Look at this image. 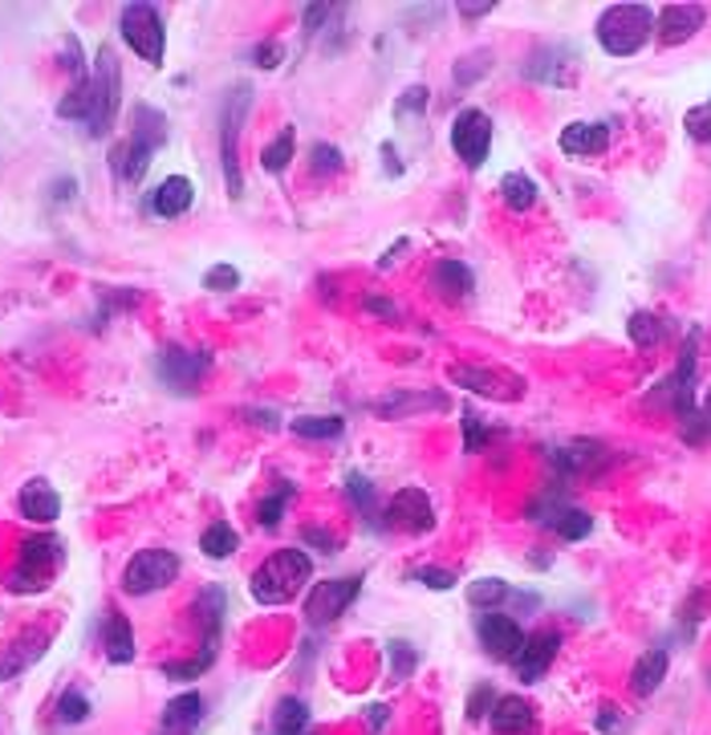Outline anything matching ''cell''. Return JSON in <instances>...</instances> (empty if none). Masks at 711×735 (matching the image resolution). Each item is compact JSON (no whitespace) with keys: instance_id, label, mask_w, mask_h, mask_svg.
I'll return each mask as SVG.
<instances>
[{"instance_id":"obj_1","label":"cell","mask_w":711,"mask_h":735,"mask_svg":"<svg viewBox=\"0 0 711 735\" xmlns=\"http://www.w3.org/2000/svg\"><path fill=\"white\" fill-rule=\"evenodd\" d=\"M313 581V561L305 548H276L273 557L257 565L249 589L261 606H285Z\"/></svg>"},{"instance_id":"obj_2","label":"cell","mask_w":711,"mask_h":735,"mask_svg":"<svg viewBox=\"0 0 711 735\" xmlns=\"http://www.w3.org/2000/svg\"><path fill=\"white\" fill-rule=\"evenodd\" d=\"M598 45L610 57H630L650 41L655 33V9L650 4H610L598 17Z\"/></svg>"},{"instance_id":"obj_3","label":"cell","mask_w":711,"mask_h":735,"mask_svg":"<svg viewBox=\"0 0 711 735\" xmlns=\"http://www.w3.org/2000/svg\"><path fill=\"white\" fill-rule=\"evenodd\" d=\"M249 106H252L249 82H237L224 94V106H220V167H224V183L232 200H240V191H244V179H240V126L249 118Z\"/></svg>"},{"instance_id":"obj_4","label":"cell","mask_w":711,"mask_h":735,"mask_svg":"<svg viewBox=\"0 0 711 735\" xmlns=\"http://www.w3.org/2000/svg\"><path fill=\"white\" fill-rule=\"evenodd\" d=\"M65 561V545L57 536H29L21 545V557H17V569L9 574V589L13 594H38L53 581V574L62 569Z\"/></svg>"},{"instance_id":"obj_5","label":"cell","mask_w":711,"mask_h":735,"mask_svg":"<svg viewBox=\"0 0 711 735\" xmlns=\"http://www.w3.org/2000/svg\"><path fill=\"white\" fill-rule=\"evenodd\" d=\"M90 74H94V114H90V135L102 138V135H111L114 118H118V106H123V70H118L114 50L102 45Z\"/></svg>"},{"instance_id":"obj_6","label":"cell","mask_w":711,"mask_h":735,"mask_svg":"<svg viewBox=\"0 0 711 735\" xmlns=\"http://www.w3.org/2000/svg\"><path fill=\"white\" fill-rule=\"evenodd\" d=\"M118 29H123L126 45L143 57L147 65L163 62V50H167V29H163V17L155 4L138 0V4H126L123 17H118Z\"/></svg>"},{"instance_id":"obj_7","label":"cell","mask_w":711,"mask_h":735,"mask_svg":"<svg viewBox=\"0 0 711 735\" xmlns=\"http://www.w3.org/2000/svg\"><path fill=\"white\" fill-rule=\"evenodd\" d=\"M175 577H179V557L171 548H138L123 569V589L135 598H147L171 586Z\"/></svg>"},{"instance_id":"obj_8","label":"cell","mask_w":711,"mask_h":735,"mask_svg":"<svg viewBox=\"0 0 711 735\" xmlns=\"http://www.w3.org/2000/svg\"><path fill=\"white\" fill-rule=\"evenodd\" d=\"M363 594V577H337V581H317L305 598V618L313 626H330L354 606V598Z\"/></svg>"},{"instance_id":"obj_9","label":"cell","mask_w":711,"mask_h":735,"mask_svg":"<svg viewBox=\"0 0 711 735\" xmlns=\"http://www.w3.org/2000/svg\"><path fill=\"white\" fill-rule=\"evenodd\" d=\"M208 366H212L208 354H200V349H179V346H163L159 358H155V370H159L163 387L179 390V395H188V390L200 387V378L208 375Z\"/></svg>"},{"instance_id":"obj_10","label":"cell","mask_w":711,"mask_h":735,"mask_svg":"<svg viewBox=\"0 0 711 735\" xmlns=\"http://www.w3.org/2000/svg\"><path fill=\"white\" fill-rule=\"evenodd\" d=\"M451 147H456V155H460L472 171L484 167L488 147H492V118H488L484 111H475V106L460 111L456 123H451Z\"/></svg>"},{"instance_id":"obj_11","label":"cell","mask_w":711,"mask_h":735,"mask_svg":"<svg viewBox=\"0 0 711 735\" xmlns=\"http://www.w3.org/2000/svg\"><path fill=\"white\" fill-rule=\"evenodd\" d=\"M557 650H562V634H557V630L524 634L521 650L512 654V671H516V679H521V683H541V679L550 674Z\"/></svg>"},{"instance_id":"obj_12","label":"cell","mask_w":711,"mask_h":735,"mask_svg":"<svg viewBox=\"0 0 711 735\" xmlns=\"http://www.w3.org/2000/svg\"><path fill=\"white\" fill-rule=\"evenodd\" d=\"M387 524L402 533H427L436 524V508L427 500L424 487H402L387 500Z\"/></svg>"},{"instance_id":"obj_13","label":"cell","mask_w":711,"mask_h":735,"mask_svg":"<svg viewBox=\"0 0 711 735\" xmlns=\"http://www.w3.org/2000/svg\"><path fill=\"white\" fill-rule=\"evenodd\" d=\"M533 521L545 524V528L557 533L562 540H586V536L594 533V516L574 508V504H565V500H557V496L541 500L537 508H533Z\"/></svg>"},{"instance_id":"obj_14","label":"cell","mask_w":711,"mask_h":735,"mask_svg":"<svg viewBox=\"0 0 711 735\" xmlns=\"http://www.w3.org/2000/svg\"><path fill=\"white\" fill-rule=\"evenodd\" d=\"M475 634H480V647L492 654V659L500 662H512V654L521 650L524 642V630L516 618H509V613H480V622H475Z\"/></svg>"},{"instance_id":"obj_15","label":"cell","mask_w":711,"mask_h":735,"mask_svg":"<svg viewBox=\"0 0 711 735\" xmlns=\"http://www.w3.org/2000/svg\"><path fill=\"white\" fill-rule=\"evenodd\" d=\"M708 25V9L703 4H667L659 17H655V33H659L662 45H683Z\"/></svg>"},{"instance_id":"obj_16","label":"cell","mask_w":711,"mask_h":735,"mask_svg":"<svg viewBox=\"0 0 711 735\" xmlns=\"http://www.w3.org/2000/svg\"><path fill=\"white\" fill-rule=\"evenodd\" d=\"M577 70V53L569 45H541L533 53V62L524 65V74L533 82H545V86H569Z\"/></svg>"},{"instance_id":"obj_17","label":"cell","mask_w":711,"mask_h":735,"mask_svg":"<svg viewBox=\"0 0 711 735\" xmlns=\"http://www.w3.org/2000/svg\"><path fill=\"white\" fill-rule=\"evenodd\" d=\"M45 647H50V634H45V630H25V634H17L13 642H4V647H0V683L25 674L29 666L45 654Z\"/></svg>"},{"instance_id":"obj_18","label":"cell","mask_w":711,"mask_h":735,"mask_svg":"<svg viewBox=\"0 0 711 735\" xmlns=\"http://www.w3.org/2000/svg\"><path fill=\"white\" fill-rule=\"evenodd\" d=\"M196 203V183L188 175H167L159 188L150 191V212L159 220H179Z\"/></svg>"},{"instance_id":"obj_19","label":"cell","mask_w":711,"mask_h":735,"mask_svg":"<svg viewBox=\"0 0 711 735\" xmlns=\"http://www.w3.org/2000/svg\"><path fill=\"white\" fill-rule=\"evenodd\" d=\"M17 508L33 524H53L62 516V496L53 492L50 480H29V484L21 487V496H17Z\"/></svg>"},{"instance_id":"obj_20","label":"cell","mask_w":711,"mask_h":735,"mask_svg":"<svg viewBox=\"0 0 711 735\" xmlns=\"http://www.w3.org/2000/svg\"><path fill=\"white\" fill-rule=\"evenodd\" d=\"M150 155H155V147H147L143 138H126V143H118V147L111 150V167L114 175H118V183H126V188H135L138 179L147 175L150 167Z\"/></svg>"},{"instance_id":"obj_21","label":"cell","mask_w":711,"mask_h":735,"mask_svg":"<svg viewBox=\"0 0 711 735\" xmlns=\"http://www.w3.org/2000/svg\"><path fill=\"white\" fill-rule=\"evenodd\" d=\"M610 147V126L606 123H569L562 130V150L574 159H589Z\"/></svg>"},{"instance_id":"obj_22","label":"cell","mask_w":711,"mask_h":735,"mask_svg":"<svg viewBox=\"0 0 711 735\" xmlns=\"http://www.w3.org/2000/svg\"><path fill=\"white\" fill-rule=\"evenodd\" d=\"M431 285L439 288V297H443V301L460 305V301L472 297L475 276H472V269H468L463 261H439L436 269H431Z\"/></svg>"},{"instance_id":"obj_23","label":"cell","mask_w":711,"mask_h":735,"mask_svg":"<svg viewBox=\"0 0 711 735\" xmlns=\"http://www.w3.org/2000/svg\"><path fill=\"white\" fill-rule=\"evenodd\" d=\"M102 647H106V659H111L114 666H126V662L135 659V630H130V622H126V613H118V610L106 613Z\"/></svg>"},{"instance_id":"obj_24","label":"cell","mask_w":711,"mask_h":735,"mask_svg":"<svg viewBox=\"0 0 711 735\" xmlns=\"http://www.w3.org/2000/svg\"><path fill=\"white\" fill-rule=\"evenodd\" d=\"M667 666H671V654H667L662 647H650L647 654L635 662V671H630V691L642 699L655 695V691L662 686V679H667Z\"/></svg>"},{"instance_id":"obj_25","label":"cell","mask_w":711,"mask_h":735,"mask_svg":"<svg viewBox=\"0 0 711 735\" xmlns=\"http://www.w3.org/2000/svg\"><path fill=\"white\" fill-rule=\"evenodd\" d=\"M488 720H492V732L496 735H524L533 727V707L521 695H500Z\"/></svg>"},{"instance_id":"obj_26","label":"cell","mask_w":711,"mask_h":735,"mask_svg":"<svg viewBox=\"0 0 711 735\" xmlns=\"http://www.w3.org/2000/svg\"><path fill=\"white\" fill-rule=\"evenodd\" d=\"M203 720V699L196 691L188 695H175L167 707H163V732L167 735H191V727Z\"/></svg>"},{"instance_id":"obj_27","label":"cell","mask_w":711,"mask_h":735,"mask_svg":"<svg viewBox=\"0 0 711 735\" xmlns=\"http://www.w3.org/2000/svg\"><path fill=\"white\" fill-rule=\"evenodd\" d=\"M451 382H460V387L475 390V395H492V399H509L500 382H516V378L500 375V370H480V366H451L448 370Z\"/></svg>"},{"instance_id":"obj_28","label":"cell","mask_w":711,"mask_h":735,"mask_svg":"<svg viewBox=\"0 0 711 735\" xmlns=\"http://www.w3.org/2000/svg\"><path fill=\"white\" fill-rule=\"evenodd\" d=\"M196 613H200V626H203V650L220 647V626H224V594L220 589H203L200 601H196Z\"/></svg>"},{"instance_id":"obj_29","label":"cell","mask_w":711,"mask_h":735,"mask_svg":"<svg viewBox=\"0 0 711 735\" xmlns=\"http://www.w3.org/2000/svg\"><path fill=\"white\" fill-rule=\"evenodd\" d=\"M500 196H504V203H509L512 212H529V208H537V179L524 171H509L504 179H500Z\"/></svg>"},{"instance_id":"obj_30","label":"cell","mask_w":711,"mask_h":735,"mask_svg":"<svg viewBox=\"0 0 711 735\" xmlns=\"http://www.w3.org/2000/svg\"><path fill=\"white\" fill-rule=\"evenodd\" d=\"M509 598H516V589H512L509 581H500V577H480V581L468 586V601H472L480 613H496Z\"/></svg>"},{"instance_id":"obj_31","label":"cell","mask_w":711,"mask_h":735,"mask_svg":"<svg viewBox=\"0 0 711 735\" xmlns=\"http://www.w3.org/2000/svg\"><path fill=\"white\" fill-rule=\"evenodd\" d=\"M305 727H310V707L301 699H281L273 723H269V735H305Z\"/></svg>"},{"instance_id":"obj_32","label":"cell","mask_w":711,"mask_h":735,"mask_svg":"<svg viewBox=\"0 0 711 735\" xmlns=\"http://www.w3.org/2000/svg\"><path fill=\"white\" fill-rule=\"evenodd\" d=\"M237 545H240V536H237V528L228 521H216V524H208L203 528V536H200V548L212 557V561H224V557H232L237 553Z\"/></svg>"},{"instance_id":"obj_33","label":"cell","mask_w":711,"mask_h":735,"mask_svg":"<svg viewBox=\"0 0 711 735\" xmlns=\"http://www.w3.org/2000/svg\"><path fill=\"white\" fill-rule=\"evenodd\" d=\"M135 138H143L147 147L159 150L163 143H167V118H163L155 106H147V102H138L135 106V130H130Z\"/></svg>"},{"instance_id":"obj_34","label":"cell","mask_w":711,"mask_h":735,"mask_svg":"<svg viewBox=\"0 0 711 735\" xmlns=\"http://www.w3.org/2000/svg\"><path fill=\"white\" fill-rule=\"evenodd\" d=\"M346 431V423L337 414H305V419H293V435L301 439H337Z\"/></svg>"},{"instance_id":"obj_35","label":"cell","mask_w":711,"mask_h":735,"mask_svg":"<svg viewBox=\"0 0 711 735\" xmlns=\"http://www.w3.org/2000/svg\"><path fill=\"white\" fill-rule=\"evenodd\" d=\"M289 500H293V484H276L269 496L261 500V508H257V524L261 528H276L281 524V516H285Z\"/></svg>"},{"instance_id":"obj_36","label":"cell","mask_w":711,"mask_h":735,"mask_svg":"<svg viewBox=\"0 0 711 735\" xmlns=\"http://www.w3.org/2000/svg\"><path fill=\"white\" fill-rule=\"evenodd\" d=\"M289 159H293V126H285V130L261 150V167L269 175H281L289 167Z\"/></svg>"},{"instance_id":"obj_37","label":"cell","mask_w":711,"mask_h":735,"mask_svg":"<svg viewBox=\"0 0 711 735\" xmlns=\"http://www.w3.org/2000/svg\"><path fill=\"white\" fill-rule=\"evenodd\" d=\"M419 407H439V411H443V407H448V402L439 399H427V395H419V399H411V395H387V399H378L375 402V411L378 414H387V419H399V414H407V411H419Z\"/></svg>"},{"instance_id":"obj_38","label":"cell","mask_w":711,"mask_h":735,"mask_svg":"<svg viewBox=\"0 0 711 735\" xmlns=\"http://www.w3.org/2000/svg\"><path fill=\"white\" fill-rule=\"evenodd\" d=\"M630 337H635V346L642 349L659 346L662 337H667V322L655 317V313H635V317H630Z\"/></svg>"},{"instance_id":"obj_39","label":"cell","mask_w":711,"mask_h":735,"mask_svg":"<svg viewBox=\"0 0 711 735\" xmlns=\"http://www.w3.org/2000/svg\"><path fill=\"white\" fill-rule=\"evenodd\" d=\"M387 659H390V683H402V679H411L415 662H419V654H415L411 642H387Z\"/></svg>"},{"instance_id":"obj_40","label":"cell","mask_w":711,"mask_h":735,"mask_svg":"<svg viewBox=\"0 0 711 735\" xmlns=\"http://www.w3.org/2000/svg\"><path fill=\"white\" fill-rule=\"evenodd\" d=\"M86 715H90V699L82 695V691H74V686H70V691L57 699V720H62V723H82Z\"/></svg>"},{"instance_id":"obj_41","label":"cell","mask_w":711,"mask_h":735,"mask_svg":"<svg viewBox=\"0 0 711 735\" xmlns=\"http://www.w3.org/2000/svg\"><path fill=\"white\" fill-rule=\"evenodd\" d=\"M212 662H216V654H196V659H184V662H163V674H167V679H200Z\"/></svg>"},{"instance_id":"obj_42","label":"cell","mask_w":711,"mask_h":735,"mask_svg":"<svg viewBox=\"0 0 711 735\" xmlns=\"http://www.w3.org/2000/svg\"><path fill=\"white\" fill-rule=\"evenodd\" d=\"M683 439H687V443H708V439H711V390H708V399L699 402L696 419L683 427Z\"/></svg>"},{"instance_id":"obj_43","label":"cell","mask_w":711,"mask_h":735,"mask_svg":"<svg viewBox=\"0 0 711 735\" xmlns=\"http://www.w3.org/2000/svg\"><path fill=\"white\" fill-rule=\"evenodd\" d=\"M310 167H313V175H337L342 171V150L337 147H330V143H317V147L310 150Z\"/></svg>"},{"instance_id":"obj_44","label":"cell","mask_w":711,"mask_h":735,"mask_svg":"<svg viewBox=\"0 0 711 735\" xmlns=\"http://www.w3.org/2000/svg\"><path fill=\"white\" fill-rule=\"evenodd\" d=\"M240 285V273L232 264H212L208 273H203V288H212V293H232Z\"/></svg>"},{"instance_id":"obj_45","label":"cell","mask_w":711,"mask_h":735,"mask_svg":"<svg viewBox=\"0 0 711 735\" xmlns=\"http://www.w3.org/2000/svg\"><path fill=\"white\" fill-rule=\"evenodd\" d=\"M687 135L699 138V143H711V98L703 102V106H696V111H687L683 118Z\"/></svg>"},{"instance_id":"obj_46","label":"cell","mask_w":711,"mask_h":735,"mask_svg":"<svg viewBox=\"0 0 711 735\" xmlns=\"http://www.w3.org/2000/svg\"><path fill=\"white\" fill-rule=\"evenodd\" d=\"M349 500H354V508H363L366 516H375V484H370V480L349 475Z\"/></svg>"},{"instance_id":"obj_47","label":"cell","mask_w":711,"mask_h":735,"mask_svg":"<svg viewBox=\"0 0 711 735\" xmlns=\"http://www.w3.org/2000/svg\"><path fill=\"white\" fill-rule=\"evenodd\" d=\"M492 707H496V695H492L488 683H480L472 691V699H468V715H472V720H484V715H492Z\"/></svg>"},{"instance_id":"obj_48","label":"cell","mask_w":711,"mask_h":735,"mask_svg":"<svg viewBox=\"0 0 711 735\" xmlns=\"http://www.w3.org/2000/svg\"><path fill=\"white\" fill-rule=\"evenodd\" d=\"M285 57V45L281 41H261L257 50H252V65H261V70H276Z\"/></svg>"},{"instance_id":"obj_49","label":"cell","mask_w":711,"mask_h":735,"mask_svg":"<svg viewBox=\"0 0 711 735\" xmlns=\"http://www.w3.org/2000/svg\"><path fill=\"white\" fill-rule=\"evenodd\" d=\"M460 423H463V451H480L484 448V427H480V419H475L472 411H460Z\"/></svg>"},{"instance_id":"obj_50","label":"cell","mask_w":711,"mask_h":735,"mask_svg":"<svg viewBox=\"0 0 711 735\" xmlns=\"http://www.w3.org/2000/svg\"><path fill=\"white\" fill-rule=\"evenodd\" d=\"M415 581L427 589H451L456 586V574H448V569H415Z\"/></svg>"},{"instance_id":"obj_51","label":"cell","mask_w":711,"mask_h":735,"mask_svg":"<svg viewBox=\"0 0 711 735\" xmlns=\"http://www.w3.org/2000/svg\"><path fill=\"white\" fill-rule=\"evenodd\" d=\"M427 94H431L427 86H411V90H407V94L399 98L395 114H419V111H427Z\"/></svg>"},{"instance_id":"obj_52","label":"cell","mask_w":711,"mask_h":735,"mask_svg":"<svg viewBox=\"0 0 711 735\" xmlns=\"http://www.w3.org/2000/svg\"><path fill=\"white\" fill-rule=\"evenodd\" d=\"M337 9H330V4H310L305 9V38H313V33H322V25L334 17Z\"/></svg>"},{"instance_id":"obj_53","label":"cell","mask_w":711,"mask_h":735,"mask_svg":"<svg viewBox=\"0 0 711 735\" xmlns=\"http://www.w3.org/2000/svg\"><path fill=\"white\" fill-rule=\"evenodd\" d=\"M363 309L378 313V317H390V322H399V305H390V301H383V297H366Z\"/></svg>"},{"instance_id":"obj_54","label":"cell","mask_w":711,"mask_h":735,"mask_svg":"<svg viewBox=\"0 0 711 735\" xmlns=\"http://www.w3.org/2000/svg\"><path fill=\"white\" fill-rule=\"evenodd\" d=\"M301 540H305V545H322V553H334V536L330 533H322V528H305V533H301Z\"/></svg>"},{"instance_id":"obj_55","label":"cell","mask_w":711,"mask_h":735,"mask_svg":"<svg viewBox=\"0 0 711 735\" xmlns=\"http://www.w3.org/2000/svg\"><path fill=\"white\" fill-rule=\"evenodd\" d=\"M598 727H602V732H618V727H623V723H618V715H614V707H602Z\"/></svg>"},{"instance_id":"obj_56","label":"cell","mask_w":711,"mask_h":735,"mask_svg":"<svg viewBox=\"0 0 711 735\" xmlns=\"http://www.w3.org/2000/svg\"><path fill=\"white\" fill-rule=\"evenodd\" d=\"M244 414H249V423H257V427H269V431L276 427V414L273 411H244Z\"/></svg>"},{"instance_id":"obj_57","label":"cell","mask_w":711,"mask_h":735,"mask_svg":"<svg viewBox=\"0 0 711 735\" xmlns=\"http://www.w3.org/2000/svg\"><path fill=\"white\" fill-rule=\"evenodd\" d=\"M492 9H496L492 0H488V4H460V13H463V17H484V13H492Z\"/></svg>"},{"instance_id":"obj_58","label":"cell","mask_w":711,"mask_h":735,"mask_svg":"<svg viewBox=\"0 0 711 735\" xmlns=\"http://www.w3.org/2000/svg\"><path fill=\"white\" fill-rule=\"evenodd\" d=\"M399 252H407V240H399V244H395V249H387V256H383V261H378V269H390V264L399 261Z\"/></svg>"}]
</instances>
